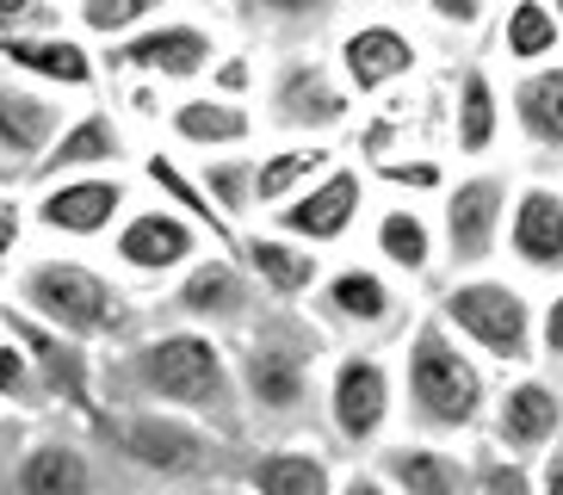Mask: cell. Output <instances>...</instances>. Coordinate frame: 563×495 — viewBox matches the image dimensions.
<instances>
[{
	"mask_svg": "<svg viewBox=\"0 0 563 495\" xmlns=\"http://www.w3.org/2000/svg\"><path fill=\"white\" fill-rule=\"evenodd\" d=\"M7 304L25 310L32 322L68 334L81 346H131L136 334H150L143 322V304L112 266L100 261H81L68 248H44V254H25V266L13 273L7 285Z\"/></svg>",
	"mask_w": 563,
	"mask_h": 495,
	"instance_id": "cell-3",
	"label": "cell"
},
{
	"mask_svg": "<svg viewBox=\"0 0 563 495\" xmlns=\"http://www.w3.org/2000/svg\"><path fill=\"white\" fill-rule=\"evenodd\" d=\"M32 230L51 242H112L118 223L136 211L131 174H81V180L32 186Z\"/></svg>",
	"mask_w": 563,
	"mask_h": 495,
	"instance_id": "cell-15",
	"label": "cell"
},
{
	"mask_svg": "<svg viewBox=\"0 0 563 495\" xmlns=\"http://www.w3.org/2000/svg\"><path fill=\"white\" fill-rule=\"evenodd\" d=\"M235 261L249 266V279L261 285L266 304H279V310H310L322 279H329V254H316V248L291 242V235L266 230V223H249L242 242H235Z\"/></svg>",
	"mask_w": 563,
	"mask_h": 495,
	"instance_id": "cell-20",
	"label": "cell"
},
{
	"mask_svg": "<svg viewBox=\"0 0 563 495\" xmlns=\"http://www.w3.org/2000/svg\"><path fill=\"white\" fill-rule=\"evenodd\" d=\"M341 162H347L341 143H266L261 155H254V167H261V217L285 211L291 198H303Z\"/></svg>",
	"mask_w": 563,
	"mask_h": 495,
	"instance_id": "cell-31",
	"label": "cell"
},
{
	"mask_svg": "<svg viewBox=\"0 0 563 495\" xmlns=\"http://www.w3.org/2000/svg\"><path fill=\"white\" fill-rule=\"evenodd\" d=\"M254 316H261V285L249 279V266L235 254H205L199 266H186L180 279L167 285V322L235 341Z\"/></svg>",
	"mask_w": 563,
	"mask_h": 495,
	"instance_id": "cell-17",
	"label": "cell"
},
{
	"mask_svg": "<svg viewBox=\"0 0 563 495\" xmlns=\"http://www.w3.org/2000/svg\"><path fill=\"white\" fill-rule=\"evenodd\" d=\"M551 13H558V25H563V0H551Z\"/></svg>",
	"mask_w": 563,
	"mask_h": 495,
	"instance_id": "cell-48",
	"label": "cell"
},
{
	"mask_svg": "<svg viewBox=\"0 0 563 495\" xmlns=\"http://www.w3.org/2000/svg\"><path fill=\"white\" fill-rule=\"evenodd\" d=\"M180 7H217V0H180Z\"/></svg>",
	"mask_w": 563,
	"mask_h": 495,
	"instance_id": "cell-47",
	"label": "cell"
},
{
	"mask_svg": "<svg viewBox=\"0 0 563 495\" xmlns=\"http://www.w3.org/2000/svg\"><path fill=\"white\" fill-rule=\"evenodd\" d=\"M100 433L124 464H136L162 483H211L217 464H223V446H230V433L205 428L192 415L150 409V403H118Z\"/></svg>",
	"mask_w": 563,
	"mask_h": 495,
	"instance_id": "cell-6",
	"label": "cell"
},
{
	"mask_svg": "<svg viewBox=\"0 0 563 495\" xmlns=\"http://www.w3.org/2000/svg\"><path fill=\"white\" fill-rule=\"evenodd\" d=\"M223 32H217L211 19L199 13H167L155 19L150 32H136L131 44L112 50V68L136 75V81L150 87H205L211 81V68L223 63Z\"/></svg>",
	"mask_w": 563,
	"mask_h": 495,
	"instance_id": "cell-12",
	"label": "cell"
},
{
	"mask_svg": "<svg viewBox=\"0 0 563 495\" xmlns=\"http://www.w3.org/2000/svg\"><path fill=\"white\" fill-rule=\"evenodd\" d=\"M205 495H254V490H249V483H211Z\"/></svg>",
	"mask_w": 563,
	"mask_h": 495,
	"instance_id": "cell-46",
	"label": "cell"
},
{
	"mask_svg": "<svg viewBox=\"0 0 563 495\" xmlns=\"http://www.w3.org/2000/svg\"><path fill=\"white\" fill-rule=\"evenodd\" d=\"M539 353L545 365H563V285H551L539 304Z\"/></svg>",
	"mask_w": 563,
	"mask_h": 495,
	"instance_id": "cell-43",
	"label": "cell"
},
{
	"mask_svg": "<svg viewBox=\"0 0 563 495\" xmlns=\"http://www.w3.org/2000/svg\"><path fill=\"white\" fill-rule=\"evenodd\" d=\"M446 131H452V155L464 167H489L501 143L514 136L508 124V81H501L489 63H459L452 75V112H446Z\"/></svg>",
	"mask_w": 563,
	"mask_h": 495,
	"instance_id": "cell-22",
	"label": "cell"
},
{
	"mask_svg": "<svg viewBox=\"0 0 563 495\" xmlns=\"http://www.w3.org/2000/svg\"><path fill=\"white\" fill-rule=\"evenodd\" d=\"M167 148H180L186 162H211V155H242V148L261 136V112L242 106V99H223L211 87H192L167 106L162 118Z\"/></svg>",
	"mask_w": 563,
	"mask_h": 495,
	"instance_id": "cell-21",
	"label": "cell"
},
{
	"mask_svg": "<svg viewBox=\"0 0 563 495\" xmlns=\"http://www.w3.org/2000/svg\"><path fill=\"white\" fill-rule=\"evenodd\" d=\"M93 483H100L93 452H87L75 433H44V440H32L13 464L19 495H93Z\"/></svg>",
	"mask_w": 563,
	"mask_h": 495,
	"instance_id": "cell-30",
	"label": "cell"
},
{
	"mask_svg": "<svg viewBox=\"0 0 563 495\" xmlns=\"http://www.w3.org/2000/svg\"><path fill=\"white\" fill-rule=\"evenodd\" d=\"M51 32H68V7L63 0H0V44L51 37Z\"/></svg>",
	"mask_w": 563,
	"mask_h": 495,
	"instance_id": "cell-39",
	"label": "cell"
},
{
	"mask_svg": "<svg viewBox=\"0 0 563 495\" xmlns=\"http://www.w3.org/2000/svg\"><path fill=\"white\" fill-rule=\"evenodd\" d=\"M63 7H75V0H63Z\"/></svg>",
	"mask_w": 563,
	"mask_h": 495,
	"instance_id": "cell-49",
	"label": "cell"
},
{
	"mask_svg": "<svg viewBox=\"0 0 563 495\" xmlns=\"http://www.w3.org/2000/svg\"><path fill=\"white\" fill-rule=\"evenodd\" d=\"M365 174H372V186H390L397 198H446L452 186V167L446 155H428V148H397V155H372L365 162Z\"/></svg>",
	"mask_w": 563,
	"mask_h": 495,
	"instance_id": "cell-35",
	"label": "cell"
},
{
	"mask_svg": "<svg viewBox=\"0 0 563 495\" xmlns=\"http://www.w3.org/2000/svg\"><path fill=\"white\" fill-rule=\"evenodd\" d=\"M360 118V94L341 81L334 56H279L261 94V124L279 131V143H334L341 131H353Z\"/></svg>",
	"mask_w": 563,
	"mask_h": 495,
	"instance_id": "cell-9",
	"label": "cell"
},
{
	"mask_svg": "<svg viewBox=\"0 0 563 495\" xmlns=\"http://www.w3.org/2000/svg\"><path fill=\"white\" fill-rule=\"evenodd\" d=\"M489 372H539V297L527 292V279H514L501 266L489 273H452L428 304Z\"/></svg>",
	"mask_w": 563,
	"mask_h": 495,
	"instance_id": "cell-5",
	"label": "cell"
},
{
	"mask_svg": "<svg viewBox=\"0 0 563 495\" xmlns=\"http://www.w3.org/2000/svg\"><path fill=\"white\" fill-rule=\"evenodd\" d=\"M242 25H261V32H310L341 7V0H223Z\"/></svg>",
	"mask_w": 563,
	"mask_h": 495,
	"instance_id": "cell-37",
	"label": "cell"
},
{
	"mask_svg": "<svg viewBox=\"0 0 563 495\" xmlns=\"http://www.w3.org/2000/svg\"><path fill=\"white\" fill-rule=\"evenodd\" d=\"M334 495H397V490L378 477V464H347V471H341V490H334Z\"/></svg>",
	"mask_w": 563,
	"mask_h": 495,
	"instance_id": "cell-44",
	"label": "cell"
},
{
	"mask_svg": "<svg viewBox=\"0 0 563 495\" xmlns=\"http://www.w3.org/2000/svg\"><path fill=\"white\" fill-rule=\"evenodd\" d=\"M25 235H32V198L0 186V285H13V273L25 266Z\"/></svg>",
	"mask_w": 563,
	"mask_h": 495,
	"instance_id": "cell-40",
	"label": "cell"
},
{
	"mask_svg": "<svg viewBox=\"0 0 563 495\" xmlns=\"http://www.w3.org/2000/svg\"><path fill=\"white\" fill-rule=\"evenodd\" d=\"M68 118H75V99L51 94V87H32L0 68V186L32 193L37 167L51 162Z\"/></svg>",
	"mask_w": 563,
	"mask_h": 495,
	"instance_id": "cell-13",
	"label": "cell"
},
{
	"mask_svg": "<svg viewBox=\"0 0 563 495\" xmlns=\"http://www.w3.org/2000/svg\"><path fill=\"white\" fill-rule=\"evenodd\" d=\"M124 167H131V136H124V118H118L106 99H87V106H75L68 131L56 136L51 162L37 167L32 186L81 180V174H124Z\"/></svg>",
	"mask_w": 563,
	"mask_h": 495,
	"instance_id": "cell-24",
	"label": "cell"
},
{
	"mask_svg": "<svg viewBox=\"0 0 563 495\" xmlns=\"http://www.w3.org/2000/svg\"><path fill=\"white\" fill-rule=\"evenodd\" d=\"M402 415V372L384 346H341L322 372V421L341 452L390 446V421Z\"/></svg>",
	"mask_w": 563,
	"mask_h": 495,
	"instance_id": "cell-7",
	"label": "cell"
},
{
	"mask_svg": "<svg viewBox=\"0 0 563 495\" xmlns=\"http://www.w3.org/2000/svg\"><path fill=\"white\" fill-rule=\"evenodd\" d=\"M174 13V0H75L68 7V25L87 37V44H131L136 32H150L155 19Z\"/></svg>",
	"mask_w": 563,
	"mask_h": 495,
	"instance_id": "cell-33",
	"label": "cell"
},
{
	"mask_svg": "<svg viewBox=\"0 0 563 495\" xmlns=\"http://www.w3.org/2000/svg\"><path fill=\"white\" fill-rule=\"evenodd\" d=\"M483 440L514 452V459H527V464H545L563 446V378H551L545 365L501 378L496 415H489V433Z\"/></svg>",
	"mask_w": 563,
	"mask_h": 495,
	"instance_id": "cell-18",
	"label": "cell"
},
{
	"mask_svg": "<svg viewBox=\"0 0 563 495\" xmlns=\"http://www.w3.org/2000/svg\"><path fill=\"white\" fill-rule=\"evenodd\" d=\"M501 261L514 266V279L563 285V186L558 180H520L514 186Z\"/></svg>",
	"mask_w": 563,
	"mask_h": 495,
	"instance_id": "cell-19",
	"label": "cell"
},
{
	"mask_svg": "<svg viewBox=\"0 0 563 495\" xmlns=\"http://www.w3.org/2000/svg\"><path fill=\"white\" fill-rule=\"evenodd\" d=\"M32 403H51L44 378H37V360L32 346L7 334V322H0V409H32Z\"/></svg>",
	"mask_w": 563,
	"mask_h": 495,
	"instance_id": "cell-38",
	"label": "cell"
},
{
	"mask_svg": "<svg viewBox=\"0 0 563 495\" xmlns=\"http://www.w3.org/2000/svg\"><path fill=\"white\" fill-rule=\"evenodd\" d=\"M254 155H261V148H242V155H211V162H199L205 193L217 198V211L230 217L235 230L261 223V167H254Z\"/></svg>",
	"mask_w": 563,
	"mask_h": 495,
	"instance_id": "cell-34",
	"label": "cell"
},
{
	"mask_svg": "<svg viewBox=\"0 0 563 495\" xmlns=\"http://www.w3.org/2000/svg\"><path fill=\"white\" fill-rule=\"evenodd\" d=\"M0 68L7 75H19V81H32V87H51V94L63 99H81L87 94H100V50L87 44L75 25L68 32H51V37H19V44H0Z\"/></svg>",
	"mask_w": 563,
	"mask_h": 495,
	"instance_id": "cell-23",
	"label": "cell"
},
{
	"mask_svg": "<svg viewBox=\"0 0 563 495\" xmlns=\"http://www.w3.org/2000/svg\"><path fill=\"white\" fill-rule=\"evenodd\" d=\"M334 68H341V81L365 99H384L390 87L415 81L421 75V63H428V50H421V37L402 25L397 13H360L347 19L341 32H334Z\"/></svg>",
	"mask_w": 563,
	"mask_h": 495,
	"instance_id": "cell-14",
	"label": "cell"
},
{
	"mask_svg": "<svg viewBox=\"0 0 563 495\" xmlns=\"http://www.w3.org/2000/svg\"><path fill=\"white\" fill-rule=\"evenodd\" d=\"M136 180L150 186V198H162V205H174L180 217H192L205 235H211L223 254H235V242H242V230H235L230 217L217 211V198L205 193V180H199V162H186L180 148H167V143H155L150 155H136Z\"/></svg>",
	"mask_w": 563,
	"mask_h": 495,
	"instance_id": "cell-26",
	"label": "cell"
},
{
	"mask_svg": "<svg viewBox=\"0 0 563 495\" xmlns=\"http://www.w3.org/2000/svg\"><path fill=\"white\" fill-rule=\"evenodd\" d=\"M266 75L273 68H261V56L254 50H223V63L211 68V94H223V99H242V106H254V99L266 94Z\"/></svg>",
	"mask_w": 563,
	"mask_h": 495,
	"instance_id": "cell-41",
	"label": "cell"
},
{
	"mask_svg": "<svg viewBox=\"0 0 563 495\" xmlns=\"http://www.w3.org/2000/svg\"><path fill=\"white\" fill-rule=\"evenodd\" d=\"M539 495H563V446L539 464Z\"/></svg>",
	"mask_w": 563,
	"mask_h": 495,
	"instance_id": "cell-45",
	"label": "cell"
},
{
	"mask_svg": "<svg viewBox=\"0 0 563 495\" xmlns=\"http://www.w3.org/2000/svg\"><path fill=\"white\" fill-rule=\"evenodd\" d=\"M471 495H539V464L477 440V452H471Z\"/></svg>",
	"mask_w": 563,
	"mask_h": 495,
	"instance_id": "cell-36",
	"label": "cell"
},
{
	"mask_svg": "<svg viewBox=\"0 0 563 495\" xmlns=\"http://www.w3.org/2000/svg\"><path fill=\"white\" fill-rule=\"evenodd\" d=\"M310 316L322 322V334H334V341H347V346H390V341L402 346V334L421 322L409 285L397 273H384L372 254L365 261H334L310 304Z\"/></svg>",
	"mask_w": 563,
	"mask_h": 495,
	"instance_id": "cell-8",
	"label": "cell"
},
{
	"mask_svg": "<svg viewBox=\"0 0 563 495\" xmlns=\"http://www.w3.org/2000/svg\"><path fill=\"white\" fill-rule=\"evenodd\" d=\"M421 13H428L440 32L471 37V32H483V25L501 13V0H421Z\"/></svg>",
	"mask_w": 563,
	"mask_h": 495,
	"instance_id": "cell-42",
	"label": "cell"
},
{
	"mask_svg": "<svg viewBox=\"0 0 563 495\" xmlns=\"http://www.w3.org/2000/svg\"><path fill=\"white\" fill-rule=\"evenodd\" d=\"M365 248H372V261H378L384 273H397L402 285L433 279L440 261H446V248H440V217H428L421 205H409V198H384L378 211H372Z\"/></svg>",
	"mask_w": 563,
	"mask_h": 495,
	"instance_id": "cell-25",
	"label": "cell"
},
{
	"mask_svg": "<svg viewBox=\"0 0 563 495\" xmlns=\"http://www.w3.org/2000/svg\"><path fill=\"white\" fill-rule=\"evenodd\" d=\"M118 384L131 403L192 415L217 433H235L249 421L242 384H235V346L223 334L186 329V322H162V329L136 334L118 353Z\"/></svg>",
	"mask_w": 563,
	"mask_h": 495,
	"instance_id": "cell-1",
	"label": "cell"
},
{
	"mask_svg": "<svg viewBox=\"0 0 563 495\" xmlns=\"http://www.w3.org/2000/svg\"><path fill=\"white\" fill-rule=\"evenodd\" d=\"M242 483L254 495H334L341 471H334V459L316 440H266L249 452Z\"/></svg>",
	"mask_w": 563,
	"mask_h": 495,
	"instance_id": "cell-29",
	"label": "cell"
},
{
	"mask_svg": "<svg viewBox=\"0 0 563 495\" xmlns=\"http://www.w3.org/2000/svg\"><path fill=\"white\" fill-rule=\"evenodd\" d=\"M514 186L501 167H459L440 198V248H446L452 273H489L508 242V211Z\"/></svg>",
	"mask_w": 563,
	"mask_h": 495,
	"instance_id": "cell-10",
	"label": "cell"
},
{
	"mask_svg": "<svg viewBox=\"0 0 563 495\" xmlns=\"http://www.w3.org/2000/svg\"><path fill=\"white\" fill-rule=\"evenodd\" d=\"M397 372H402V421H409V440L464 446V440H483L489 433L496 391H501L496 372L433 310H421V322L402 334Z\"/></svg>",
	"mask_w": 563,
	"mask_h": 495,
	"instance_id": "cell-2",
	"label": "cell"
},
{
	"mask_svg": "<svg viewBox=\"0 0 563 495\" xmlns=\"http://www.w3.org/2000/svg\"><path fill=\"white\" fill-rule=\"evenodd\" d=\"M508 124L532 162L563 167V56L527 75H508Z\"/></svg>",
	"mask_w": 563,
	"mask_h": 495,
	"instance_id": "cell-27",
	"label": "cell"
},
{
	"mask_svg": "<svg viewBox=\"0 0 563 495\" xmlns=\"http://www.w3.org/2000/svg\"><path fill=\"white\" fill-rule=\"evenodd\" d=\"M496 50L514 75L527 68H545L563 56V25L551 13V0H501L496 13Z\"/></svg>",
	"mask_w": 563,
	"mask_h": 495,
	"instance_id": "cell-32",
	"label": "cell"
},
{
	"mask_svg": "<svg viewBox=\"0 0 563 495\" xmlns=\"http://www.w3.org/2000/svg\"><path fill=\"white\" fill-rule=\"evenodd\" d=\"M106 254H112L118 279L174 285L186 266H199L205 254H223V248H217L192 217L174 211V205H162V198H136V211L118 223V235L106 242Z\"/></svg>",
	"mask_w": 563,
	"mask_h": 495,
	"instance_id": "cell-11",
	"label": "cell"
},
{
	"mask_svg": "<svg viewBox=\"0 0 563 495\" xmlns=\"http://www.w3.org/2000/svg\"><path fill=\"white\" fill-rule=\"evenodd\" d=\"M230 346L242 409L254 421H298L310 403H322V372L334 353H322V322H303V310L266 304Z\"/></svg>",
	"mask_w": 563,
	"mask_h": 495,
	"instance_id": "cell-4",
	"label": "cell"
},
{
	"mask_svg": "<svg viewBox=\"0 0 563 495\" xmlns=\"http://www.w3.org/2000/svg\"><path fill=\"white\" fill-rule=\"evenodd\" d=\"M261 223L291 235V242H303V248H316V254H329V248L353 242L372 223V174H365V162L347 155V162L334 167V174H322L303 198H291L285 211L261 217Z\"/></svg>",
	"mask_w": 563,
	"mask_h": 495,
	"instance_id": "cell-16",
	"label": "cell"
},
{
	"mask_svg": "<svg viewBox=\"0 0 563 495\" xmlns=\"http://www.w3.org/2000/svg\"><path fill=\"white\" fill-rule=\"evenodd\" d=\"M378 477L397 495H471V452L440 440H390L372 452Z\"/></svg>",
	"mask_w": 563,
	"mask_h": 495,
	"instance_id": "cell-28",
	"label": "cell"
}]
</instances>
